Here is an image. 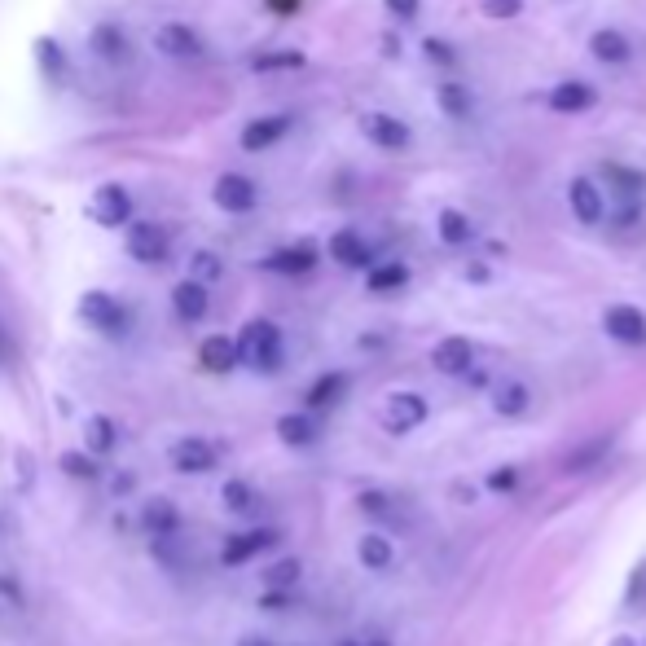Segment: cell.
<instances>
[{
	"label": "cell",
	"mask_w": 646,
	"mask_h": 646,
	"mask_svg": "<svg viewBox=\"0 0 646 646\" xmlns=\"http://www.w3.org/2000/svg\"><path fill=\"white\" fill-rule=\"evenodd\" d=\"M269 545H277V528H251V532H238V537H229L220 559H225L229 567H238V563H251L255 554H264Z\"/></svg>",
	"instance_id": "obj_9"
},
{
	"label": "cell",
	"mask_w": 646,
	"mask_h": 646,
	"mask_svg": "<svg viewBox=\"0 0 646 646\" xmlns=\"http://www.w3.org/2000/svg\"><path fill=\"white\" fill-rule=\"evenodd\" d=\"M172 466L185 475H198V471H211L216 466V449L203 440V436H185L172 444Z\"/></svg>",
	"instance_id": "obj_11"
},
{
	"label": "cell",
	"mask_w": 646,
	"mask_h": 646,
	"mask_svg": "<svg viewBox=\"0 0 646 646\" xmlns=\"http://www.w3.org/2000/svg\"><path fill=\"white\" fill-rule=\"evenodd\" d=\"M238 348H242V361L255 365V370H277L282 365V330L273 321L255 317L247 321V330L238 334Z\"/></svg>",
	"instance_id": "obj_1"
},
{
	"label": "cell",
	"mask_w": 646,
	"mask_h": 646,
	"mask_svg": "<svg viewBox=\"0 0 646 646\" xmlns=\"http://www.w3.org/2000/svg\"><path fill=\"white\" fill-rule=\"evenodd\" d=\"M141 523H146L150 537H176V510L167 506V501H150Z\"/></svg>",
	"instance_id": "obj_26"
},
{
	"label": "cell",
	"mask_w": 646,
	"mask_h": 646,
	"mask_svg": "<svg viewBox=\"0 0 646 646\" xmlns=\"http://www.w3.org/2000/svg\"><path fill=\"white\" fill-rule=\"evenodd\" d=\"M115 422H110V418H93V422H88V427H84V444H88V453H93V458H106V453L110 449H115Z\"/></svg>",
	"instance_id": "obj_24"
},
{
	"label": "cell",
	"mask_w": 646,
	"mask_h": 646,
	"mask_svg": "<svg viewBox=\"0 0 646 646\" xmlns=\"http://www.w3.org/2000/svg\"><path fill=\"white\" fill-rule=\"evenodd\" d=\"M62 466H66L71 475H93V471L84 466V458H75V453H71V458H62Z\"/></svg>",
	"instance_id": "obj_38"
},
{
	"label": "cell",
	"mask_w": 646,
	"mask_h": 646,
	"mask_svg": "<svg viewBox=\"0 0 646 646\" xmlns=\"http://www.w3.org/2000/svg\"><path fill=\"white\" fill-rule=\"evenodd\" d=\"M343 392H348V378L343 374H326V378H317L313 383V392H308V405L313 409H326V405H334Z\"/></svg>",
	"instance_id": "obj_28"
},
{
	"label": "cell",
	"mask_w": 646,
	"mask_h": 646,
	"mask_svg": "<svg viewBox=\"0 0 646 646\" xmlns=\"http://www.w3.org/2000/svg\"><path fill=\"white\" fill-rule=\"evenodd\" d=\"M361 506L370 510V515H383V510H387V497H383V493H365V497H361Z\"/></svg>",
	"instance_id": "obj_37"
},
{
	"label": "cell",
	"mask_w": 646,
	"mask_h": 646,
	"mask_svg": "<svg viewBox=\"0 0 646 646\" xmlns=\"http://www.w3.org/2000/svg\"><path fill=\"white\" fill-rule=\"evenodd\" d=\"M480 14L493 18V22L519 18V14H523V0H480Z\"/></svg>",
	"instance_id": "obj_29"
},
{
	"label": "cell",
	"mask_w": 646,
	"mask_h": 646,
	"mask_svg": "<svg viewBox=\"0 0 646 646\" xmlns=\"http://www.w3.org/2000/svg\"><path fill=\"white\" fill-rule=\"evenodd\" d=\"M405 282H409V269H405V264H378V269H370V277H365V286H370L374 295L400 291Z\"/></svg>",
	"instance_id": "obj_25"
},
{
	"label": "cell",
	"mask_w": 646,
	"mask_h": 646,
	"mask_svg": "<svg viewBox=\"0 0 646 646\" xmlns=\"http://www.w3.org/2000/svg\"><path fill=\"white\" fill-rule=\"evenodd\" d=\"M225 506L229 510H251L255 506V493H251V484H225Z\"/></svg>",
	"instance_id": "obj_32"
},
{
	"label": "cell",
	"mask_w": 646,
	"mask_h": 646,
	"mask_svg": "<svg viewBox=\"0 0 646 646\" xmlns=\"http://www.w3.org/2000/svg\"><path fill=\"white\" fill-rule=\"evenodd\" d=\"M172 308H176V317H181V321H203L207 317V286L194 282V277L181 282L172 291Z\"/></svg>",
	"instance_id": "obj_18"
},
{
	"label": "cell",
	"mask_w": 646,
	"mask_h": 646,
	"mask_svg": "<svg viewBox=\"0 0 646 646\" xmlns=\"http://www.w3.org/2000/svg\"><path fill=\"white\" fill-rule=\"evenodd\" d=\"M431 365H436L440 374L458 378V374H466L475 365V343L462 339V334H449V339L436 343V352H431Z\"/></svg>",
	"instance_id": "obj_8"
},
{
	"label": "cell",
	"mask_w": 646,
	"mask_h": 646,
	"mask_svg": "<svg viewBox=\"0 0 646 646\" xmlns=\"http://www.w3.org/2000/svg\"><path fill=\"white\" fill-rule=\"evenodd\" d=\"M238 646H273V642H264V638H242Z\"/></svg>",
	"instance_id": "obj_41"
},
{
	"label": "cell",
	"mask_w": 646,
	"mask_h": 646,
	"mask_svg": "<svg viewBox=\"0 0 646 646\" xmlns=\"http://www.w3.org/2000/svg\"><path fill=\"white\" fill-rule=\"evenodd\" d=\"M291 128L286 115H269V119H251L247 132H242V150H269L273 141H282V132Z\"/></svg>",
	"instance_id": "obj_19"
},
{
	"label": "cell",
	"mask_w": 646,
	"mask_h": 646,
	"mask_svg": "<svg viewBox=\"0 0 646 646\" xmlns=\"http://www.w3.org/2000/svg\"><path fill=\"white\" fill-rule=\"evenodd\" d=\"M427 414L431 409H427V400H422L418 392H392L383 400V414L378 418H383V427L392 431V436H409L414 427L427 422Z\"/></svg>",
	"instance_id": "obj_2"
},
{
	"label": "cell",
	"mask_w": 646,
	"mask_h": 646,
	"mask_svg": "<svg viewBox=\"0 0 646 646\" xmlns=\"http://www.w3.org/2000/svg\"><path fill=\"white\" fill-rule=\"evenodd\" d=\"M277 436H282V444H291V449H304V444L317 440V422L308 414H286V418H277Z\"/></svg>",
	"instance_id": "obj_22"
},
{
	"label": "cell",
	"mask_w": 646,
	"mask_h": 646,
	"mask_svg": "<svg viewBox=\"0 0 646 646\" xmlns=\"http://www.w3.org/2000/svg\"><path fill=\"white\" fill-rule=\"evenodd\" d=\"M567 203H572V216L581 220V225H589V229L607 220V194L589 181V176H576V181L567 185Z\"/></svg>",
	"instance_id": "obj_5"
},
{
	"label": "cell",
	"mask_w": 646,
	"mask_h": 646,
	"mask_svg": "<svg viewBox=\"0 0 646 646\" xmlns=\"http://www.w3.org/2000/svg\"><path fill=\"white\" fill-rule=\"evenodd\" d=\"M594 102H598V93L581 80H563L550 93V110H559V115H581V110H589Z\"/></svg>",
	"instance_id": "obj_16"
},
{
	"label": "cell",
	"mask_w": 646,
	"mask_h": 646,
	"mask_svg": "<svg viewBox=\"0 0 646 646\" xmlns=\"http://www.w3.org/2000/svg\"><path fill=\"white\" fill-rule=\"evenodd\" d=\"M80 317L88 321V326H102V330H119L128 321L124 304H115V299H110L106 291H88L80 299Z\"/></svg>",
	"instance_id": "obj_12"
},
{
	"label": "cell",
	"mask_w": 646,
	"mask_h": 646,
	"mask_svg": "<svg viewBox=\"0 0 646 646\" xmlns=\"http://www.w3.org/2000/svg\"><path fill=\"white\" fill-rule=\"evenodd\" d=\"M488 488H497V493L515 488V471H493V475H488Z\"/></svg>",
	"instance_id": "obj_36"
},
{
	"label": "cell",
	"mask_w": 646,
	"mask_h": 646,
	"mask_svg": "<svg viewBox=\"0 0 646 646\" xmlns=\"http://www.w3.org/2000/svg\"><path fill=\"white\" fill-rule=\"evenodd\" d=\"M211 198H216L220 211H233V216H238V211H251L260 194H255V181H251V176L225 172V176L216 181V189H211Z\"/></svg>",
	"instance_id": "obj_7"
},
{
	"label": "cell",
	"mask_w": 646,
	"mask_h": 646,
	"mask_svg": "<svg viewBox=\"0 0 646 646\" xmlns=\"http://www.w3.org/2000/svg\"><path fill=\"white\" fill-rule=\"evenodd\" d=\"M269 581H273V585H295V581H299V563H295V559H282V563H277L273 572H269Z\"/></svg>",
	"instance_id": "obj_33"
},
{
	"label": "cell",
	"mask_w": 646,
	"mask_h": 646,
	"mask_svg": "<svg viewBox=\"0 0 646 646\" xmlns=\"http://www.w3.org/2000/svg\"><path fill=\"white\" fill-rule=\"evenodd\" d=\"M387 9H392V14L396 18H418V0H387Z\"/></svg>",
	"instance_id": "obj_35"
},
{
	"label": "cell",
	"mask_w": 646,
	"mask_h": 646,
	"mask_svg": "<svg viewBox=\"0 0 646 646\" xmlns=\"http://www.w3.org/2000/svg\"><path fill=\"white\" fill-rule=\"evenodd\" d=\"M471 220H466V211H458V207H444L440 211V242L444 247H466L471 242Z\"/></svg>",
	"instance_id": "obj_23"
},
{
	"label": "cell",
	"mask_w": 646,
	"mask_h": 646,
	"mask_svg": "<svg viewBox=\"0 0 646 646\" xmlns=\"http://www.w3.org/2000/svg\"><path fill=\"white\" fill-rule=\"evenodd\" d=\"M88 216H93L97 225H106V229L128 225L132 220V194L124 185H102L93 194V203H88Z\"/></svg>",
	"instance_id": "obj_4"
},
{
	"label": "cell",
	"mask_w": 646,
	"mask_h": 646,
	"mask_svg": "<svg viewBox=\"0 0 646 646\" xmlns=\"http://www.w3.org/2000/svg\"><path fill=\"white\" fill-rule=\"evenodd\" d=\"M128 251H132V260H141V264H159V260H167V233L159 225H132Z\"/></svg>",
	"instance_id": "obj_14"
},
{
	"label": "cell",
	"mask_w": 646,
	"mask_h": 646,
	"mask_svg": "<svg viewBox=\"0 0 646 646\" xmlns=\"http://www.w3.org/2000/svg\"><path fill=\"white\" fill-rule=\"evenodd\" d=\"M313 264H317V251H313V247H286V251L269 255V269H273V273H286V277L313 273Z\"/></svg>",
	"instance_id": "obj_21"
},
{
	"label": "cell",
	"mask_w": 646,
	"mask_h": 646,
	"mask_svg": "<svg viewBox=\"0 0 646 646\" xmlns=\"http://www.w3.org/2000/svg\"><path fill=\"white\" fill-rule=\"evenodd\" d=\"M603 330L625 348H642L646 343V313L633 304H611L603 313Z\"/></svg>",
	"instance_id": "obj_3"
},
{
	"label": "cell",
	"mask_w": 646,
	"mask_h": 646,
	"mask_svg": "<svg viewBox=\"0 0 646 646\" xmlns=\"http://www.w3.org/2000/svg\"><path fill=\"white\" fill-rule=\"evenodd\" d=\"M361 132L374 141V146H383V150H405L409 141V124L405 119H396V115H383V110H365L361 115Z\"/></svg>",
	"instance_id": "obj_6"
},
{
	"label": "cell",
	"mask_w": 646,
	"mask_h": 646,
	"mask_svg": "<svg viewBox=\"0 0 646 646\" xmlns=\"http://www.w3.org/2000/svg\"><path fill=\"white\" fill-rule=\"evenodd\" d=\"M198 361H203V370H211V374H229L233 365L242 361V348L229 334H211V339H203V348H198Z\"/></svg>",
	"instance_id": "obj_13"
},
{
	"label": "cell",
	"mask_w": 646,
	"mask_h": 646,
	"mask_svg": "<svg viewBox=\"0 0 646 646\" xmlns=\"http://www.w3.org/2000/svg\"><path fill=\"white\" fill-rule=\"evenodd\" d=\"M189 273H194V282H211V277H220L216 251H198L194 260H189Z\"/></svg>",
	"instance_id": "obj_31"
},
{
	"label": "cell",
	"mask_w": 646,
	"mask_h": 646,
	"mask_svg": "<svg viewBox=\"0 0 646 646\" xmlns=\"http://www.w3.org/2000/svg\"><path fill=\"white\" fill-rule=\"evenodd\" d=\"M159 49L163 53H181V49H198V40L189 36L185 27H167V31H159Z\"/></svg>",
	"instance_id": "obj_30"
},
{
	"label": "cell",
	"mask_w": 646,
	"mask_h": 646,
	"mask_svg": "<svg viewBox=\"0 0 646 646\" xmlns=\"http://www.w3.org/2000/svg\"><path fill=\"white\" fill-rule=\"evenodd\" d=\"M493 409L501 418H523L532 409V392L528 383H519V378H506V383H497L493 392Z\"/></svg>",
	"instance_id": "obj_17"
},
{
	"label": "cell",
	"mask_w": 646,
	"mask_h": 646,
	"mask_svg": "<svg viewBox=\"0 0 646 646\" xmlns=\"http://www.w3.org/2000/svg\"><path fill=\"white\" fill-rule=\"evenodd\" d=\"M436 97H440V110L449 119H466V115H471V93H466L462 84H440Z\"/></svg>",
	"instance_id": "obj_27"
},
{
	"label": "cell",
	"mask_w": 646,
	"mask_h": 646,
	"mask_svg": "<svg viewBox=\"0 0 646 646\" xmlns=\"http://www.w3.org/2000/svg\"><path fill=\"white\" fill-rule=\"evenodd\" d=\"M330 255L334 264H343V269H365L370 264V247H365V238L356 229H339L330 238Z\"/></svg>",
	"instance_id": "obj_15"
},
{
	"label": "cell",
	"mask_w": 646,
	"mask_h": 646,
	"mask_svg": "<svg viewBox=\"0 0 646 646\" xmlns=\"http://www.w3.org/2000/svg\"><path fill=\"white\" fill-rule=\"evenodd\" d=\"M343 646H392V642H383V638H348Z\"/></svg>",
	"instance_id": "obj_39"
},
{
	"label": "cell",
	"mask_w": 646,
	"mask_h": 646,
	"mask_svg": "<svg viewBox=\"0 0 646 646\" xmlns=\"http://www.w3.org/2000/svg\"><path fill=\"white\" fill-rule=\"evenodd\" d=\"M356 559H361L370 572H387L396 559V550H392V541L387 537H378V532H365L361 541H356Z\"/></svg>",
	"instance_id": "obj_20"
},
{
	"label": "cell",
	"mask_w": 646,
	"mask_h": 646,
	"mask_svg": "<svg viewBox=\"0 0 646 646\" xmlns=\"http://www.w3.org/2000/svg\"><path fill=\"white\" fill-rule=\"evenodd\" d=\"M589 53H594V62H603V66H625L633 58V44H629L625 31L598 27L594 36H589Z\"/></svg>",
	"instance_id": "obj_10"
},
{
	"label": "cell",
	"mask_w": 646,
	"mask_h": 646,
	"mask_svg": "<svg viewBox=\"0 0 646 646\" xmlns=\"http://www.w3.org/2000/svg\"><path fill=\"white\" fill-rule=\"evenodd\" d=\"M422 53H427V58H436V66H453V62H458L444 40H427V44H422Z\"/></svg>",
	"instance_id": "obj_34"
},
{
	"label": "cell",
	"mask_w": 646,
	"mask_h": 646,
	"mask_svg": "<svg viewBox=\"0 0 646 646\" xmlns=\"http://www.w3.org/2000/svg\"><path fill=\"white\" fill-rule=\"evenodd\" d=\"M607 646H642V642H638V638H629V633H620V638H611Z\"/></svg>",
	"instance_id": "obj_40"
}]
</instances>
